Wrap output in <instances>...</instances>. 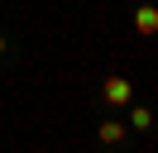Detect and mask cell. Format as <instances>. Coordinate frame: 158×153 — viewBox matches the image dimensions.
<instances>
[{"label":"cell","instance_id":"5","mask_svg":"<svg viewBox=\"0 0 158 153\" xmlns=\"http://www.w3.org/2000/svg\"><path fill=\"white\" fill-rule=\"evenodd\" d=\"M0 53H5V38H0Z\"/></svg>","mask_w":158,"mask_h":153},{"label":"cell","instance_id":"4","mask_svg":"<svg viewBox=\"0 0 158 153\" xmlns=\"http://www.w3.org/2000/svg\"><path fill=\"white\" fill-rule=\"evenodd\" d=\"M129 124H134V129H148V124H153V115H148L144 105H134V110H129Z\"/></svg>","mask_w":158,"mask_h":153},{"label":"cell","instance_id":"2","mask_svg":"<svg viewBox=\"0 0 158 153\" xmlns=\"http://www.w3.org/2000/svg\"><path fill=\"white\" fill-rule=\"evenodd\" d=\"M134 29H139V34H158V10L153 5H139L134 10Z\"/></svg>","mask_w":158,"mask_h":153},{"label":"cell","instance_id":"1","mask_svg":"<svg viewBox=\"0 0 158 153\" xmlns=\"http://www.w3.org/2000/svg\"><path fill=\"white\" fill-rule=\"evenodd\" d=\"M129 101V81L125 76H106V105H125Z\"/></svg>","mask_w":158,"mask_h":153},{"label":"cell","instance_id":"3","mask_svg":"<svg viewBox=\"0 0 158 153\" xmlns=\"http://www.w3.org/2000/svg\"><path fill=\"white\" fill-rule=\"evenodd\" d=\"M120 139H125V124H120V120H106V124H101V143H120Z\"/></svg>","mask_w":158,"mask_h":153}]
</instances>
